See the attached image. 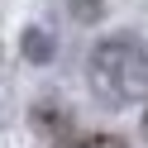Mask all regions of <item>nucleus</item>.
<instances>
[{
  "instance_id": "nucleus-3",
  "label": "nucleus",
  "mask_w": 148,
  "mask_h": 148,
  "mask_svg": "<svg viewBox=\"0 0 148 148\" xmlns=\"http://www.w3.org/2000/svg\"><path fill=\"white\" fill-rule=\"evenodd\" d=\"M67 5H72V14H77V19H100V14H105V0H67Z\"/></svg>"
},
{
  "instance_id": "nucleus-1",
  "label": "nucleus",
  "mask_w": 148,
  "mask_h": 148,
  "mask_svg": "<svg viewBox=\"0 0 148 148\" xmlns=\"http://www.w3.org/2000/svg\"><path fill=\"white\" fill-rule=\"evenodd\" d=\"M86 72H91V91L105 105H134L148 96V48L134 34H115L96 43Z\"/></svg>"
},
{
  "instance_id": "nucleus-2",
  "label": "nucleus",
  "mask_w": 148,
  "mask_h": 148,
  "mask_svg": "<svg viewBox=\"0 0 148 148\" xmlns=\"http://www.w3.org/2000/svg\"><path fill=\"white\" fill-rule=\"evenodd\" d=\"M24 58H29V62H48L53 58V38L43 29H29V34H24Z\"/></svg>"
},
{
  "instance_id": "nucleus-4",
  "label": "nucleus",
  "mask_w": 148,
  "mask_h": 148,
  "mask_svg": "<svg viewBox=\"0 0 148 148\" xmlns=\"http://www.w3.org/2000/svg\"><path fill=\"white\" fill-rule=\"evenodd\" d=\"M67 148H119L115 134H96V138H81V143H67Z\"/></svg>"
}]
</instances>
